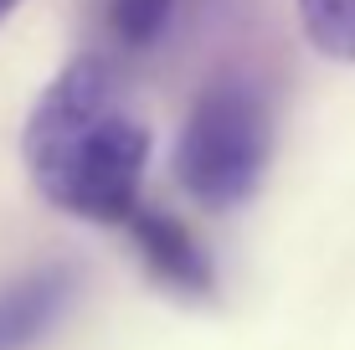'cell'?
<instances>
[{"instance_id": "obj_1", "label": "cell", "mask_w": 355, "mask_h": 350, "mask_svg": "<svg viewBox=\"0 0 355 350\" xmlns=\"http://www.w3.org/2000/svg\"><path fill=\"white\" fill-rule=\"evenodd\" d=\"M21 155L31 186L57 211L124 227V216L144 201L150 129L129 114L119 62L98 52L72 57L31 103Z\"/></svg>"}, {"instance_id": "obj_2", "label": "cell", "mask_w": 355, "mask_h": 350, "mask_svg": "<svg viewBox=\"0 0 355 350\" xmlns=\"http://www.w3.org/2000/svg\"><path fill=\"white\" fill-rule=\"evenodd\" d=\"M273 160V103L248 72H222L201 88L175 139V175L206 211L258 196Z\"/></svg>"}, {"instance_id": "obj_3", "label": "cell", "mask_w": 355, "mask_h": 350, "mask_svg": "<svg viewBox=\"0 0 355 350\" xmlns=\"http://www.w3.org/2000/svg\"><path fill=\"white\" fill-rule=\"evenodd\" d=\"M124 232L134 237L144 268H150V279L160 288H170V294H180V299H206L216 288L211 252L196 243V232L186 222H175L170 211H155V207L139 201V207L124 216Z\"/></svg>"}, {"instance_id": "obj_4", "label": "cell", "mask_w": 355, "mask_h": 350, "mask_svg": "<svg viewBox=\"0 0 355 350\" xmlns=\"http://www.w3.org/2000/svg\"><path fill=\"white\" fill-rule=\"evenodd\" d=\"M78 299L72 263H42L0 288V350H36Z\"/></svg>"}, {"instance_id": "obj_5", "label": "cell", "mask_w": 355, "mask_h": 350, "mask_svg": "<svg viewBox=\"0 0 355 350\" xmlns=\"http://www.w3.org/2000/svg\"><path fill=\"white\" fill-rule=\"evenodd\" d=\"M175 16H180V0H93L98 57L119 62V57L155 52L175 31Z\"/></svg>"}, {"instance_id": "obj_6", "label": "cell", "mask_w": 355, "mask_h": 350, "mask_svg": "<svg viewBox=\"0 0 355 350\" xmlns=\"http://www.w3.org/2000/svg\"><path fill=\"white\" fill-rule=\"evenodd\" d=\"M293 10H299L314 52L355 67V0H293Z\"/></svg>"}, {"instance_id": "obj_7", "label": "cell", "mask_w": 355, "mask_h": 350, "mask_svg": "<svg viewBox=\"0 0 355 350\" xmlns=\"http://www.w3.org/2000/svg\"><path fill=\"white\" fill-rule=\"evenodd\" d=\"M16 6H21V0H0V21H6L10 10H16Z\"/></svg>"}]
</instances>
